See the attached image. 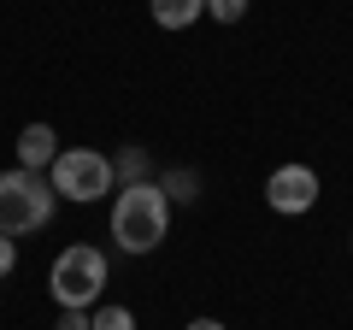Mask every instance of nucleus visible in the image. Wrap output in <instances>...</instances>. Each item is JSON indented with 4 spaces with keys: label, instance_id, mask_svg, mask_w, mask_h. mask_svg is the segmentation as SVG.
Returning a JSON list of instances; mask_svg holds the SVG:
<instances>
[{
    "label": "nucleus",
    "instance_id": "obj_14",
    "mask_svg": "<svg viewBox=\"0 0 353 330\" xmlns=\"http://www.w3.org/2000/svg\"><path fill=\"white\" fill-rule=\"evenodd\" d=\"M189 330H224V324H218V318H194Z\"/></svg>",
    "mask_w": 353,
    "mask_h": 330
},
{
    "label": "nucleus",
    "instance_id": "obj_15",
    "mask_svg": "<svg viewBox=\"0 0 353 330\" xmlns=\"http://www.w3.org/2000/svg\"><path fill=\"white\" fill-rule=\"evenodd\" d=\"M347 248H353V236H347Z\"/></svg>",
    "mask_w": 353,
    "mask_h": 330
},
{
    "label": "nucleus",
    "instance_id": "obj_7",
    "mask_svg": "<svg viewBox=\"0 0 353 330\" xmlns=\"http://www.w3.org/2000/svg\"><path fill=\"white\" fill-rule=\"evenodd\" d=\"M148 6H153V24L159 30H189L206 12V0H148Z\"/></svg>",
    "mask_w": 353,
    "mask_h": 330
},
{
    "label": "nucleus",
    "instance_id": "obj_8",
    "mask_svg": "<svg viewBox=\"0 0 353 330\" xmlns=\"http://www.w3.org/2000/svg\"><path fill=\"white\" fill-rule=\"evenodd\" d=\"M159 189H165V201H201V177L194 171H165Z\"/></svg>",
    "mask_w": 353,
    "mask_h": 330
},
{
    "label": "nucleus",
    "instance_id": "obj_12",
    "mask_svg": "<svg viewBox=\"0 0 353 330\" xmlns=\"http://www.w3.org/2000/svg\"><path fill=\"white\" fill-rule=\"evenodd\" d=\"M12 266H18V248H12V236H0V278H12Z\"/></svg>",
    "mask_w": 353,
    "mask_h": 330
},
{
    "label": "nucleus",
    "instance_id": "obj_13",
    "mask_svg": "<svg viewBox=\"0 0 353 330\" xmlns=\"http://www.w3.org/2000/svg\"><path fill=\"white\" fill-rule=\"evenodd\" d=\"M53 330H88V313H59V324Z\"/></svg>",
    "mask_w": 353,
    "mask_h": 330
},
{
    "label": "nucleus",
    "instance_id": "obj_9",
    "mask_svg": "<svg viewBox=\"0 0 353 330\" xmlns=\"http://www.w3.org/2000/svg\"><path fill=\"white\" fill-rule=\"evenodd\" d=\"M88 330H136V313H130V307H94V313H88Z\"/></svg>",
    "mask_w": 353,
    "mask_h": 330
},
{
    "label": "nucleus",
    "instance_id": "obj_4",
    "mask_svg": "<svg viewBox=\"0 0 353 330\" xmlns=\"http://www.w3.org/2000/svg\"><path fill=\"white\" fill-rule=\"evenodd\" d=\"M48 183H53V195L59 201H77V206H88V201H106V189H112V159L106 153H94V148H59V159L48 165Z\"/></svg>",
    "mask_w": 353,
    "mask_h": 330
},
{
    "label": "nucleus",
    "instance_id": "obj_2",
    "mask_svg": "<svg viewBox=\"0 0 353 330\" xmlns=\"http://www.w3.org/2000/svg\"><path fill=\"white\" fill-rule=\"evenodd\" d=\"M53 206H59V195H53V183L41 171H24V165L0 171V236H36V230H48Z\"/></svg>",
    "mask_w": 353,
    "mask_h": 330
},
{
    "label": "nucleus",
    "instance_id": "obj_11",
    "mask_svg": "<svg viewBox=\"0 0 353 330\" xmlns=\"http://www.w3.org/2000/svg\"><path fill=\"white\" fill-rule=\"evenodd\" d=\"M206 12H212L218 24H241V18H248V0H206Z\"/></svg>",
    "mask_w": 353,
    "mask_h": 330
},
{
    "label": "nucleus",
    "instance_id": "obj_1",
    "mask_svg": "<svg viewBox=\"0 0 353 330\" xmlns=\"http://www.w3.org/2000/svg\"><path fill=\"white\" fill-rule=\"evenodd\" d=\"M171 230V201H165L159 183H124L112 201V242L124 254H153Z\"/></svg>",
    "mask_w": 353,
    "mask_h": 330
},
{
    "label": "nucleus",
    "instance_id": "obj_3",
    "mask_svg": "<svg viewBox=\"0 0 353 330\" xmlns=\"http://www.w3.org/2000/svg\"><path fill=\"white\" fill-rule=\"evenodd\" d=\"M101 289H106V254L101 248H88V242L59 248V260L48 266V295L59 301V313H88L101 301Z\"/></svg>",
    "mask_w": 353,
    "mask_h": 330
},
{
    "label": "nucleus",
    "instance_id": "obj_5",
    "mask_svg": "<svg viewBox=\"0 0 353 330\" xmlns=\"http://www.w3.org/2000/svg\"><path fill=\"white\" fill-rule=\"evenodd\" d=\"M265 206L283 218H301L318 206V171L312 165H277L271 177H265Z\"/></svg>",
    "mask_w": 353,
    "mask_h": 330
},
{
    "label": "nucleus",
    "instance_id": "obj_10",
    "mask_svg": "<svg viewBox=\"0 0 353 330\" xmlns=\"http://www.w3.org/2000/svg\"><path fill=\"white\" fill-rule=\"evenodd\" d=\"M112 177H124V183H148V153L141 148H124L112 159Z\"/></svg>",
    "mask_w": 353,
    "mask_h": 330
},
{
    "label": "nucleus",
    "instance_id": "obj_6",
    "mask_svg": "<svg viewBox=\"0 0 353 330\" xmlns=\"http://www.w3.org/2000/svg\"><path fill=\"white\" fill-rule=\"evenodd\" d=\"M53 159H59L53 124H24V136H18V165H24V171H48Z\"/></svg>",
    "mask_w": 353,
    "mask_h": 330
}]
</instances>
